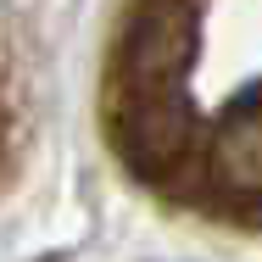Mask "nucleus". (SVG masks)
Here are the masks:
<instances>
[{"label":"nucleus","instance_id":"f257e3e1","mask_svg":"<svg viewBox=\"0 0 262 262\" xmlns=\"http://www.w3.org/2000/svg\"><path fill=\"white\" fill-rule=\"evenodd\" d=\"M106 128L140 179L262 207V0H123Z\"/></svg>","mask_w":262,"mask_h":262}]
</instances>
